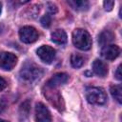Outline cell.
Here are the masks:
<instances>
[{
    "label": "cell",
    "instance_id": "cell-11",
    "mask_svg": "<svg viewBox=\"0 0 122 122\" xmlns=\"http://www.w3.org/2000/svg\"><path fill=\"white\" fill-rule=\"evenodd\" d=\"M51 41L58 45H63L67 42V34L63 30H55L51 32Z\"/></svg>",
    "mask_w": 122,
    "mask_h": 122
},
{
    "label": "cell",
    "instance_id": "cell-2",
    "mask_svg": "<svg viewBox=\"0 0 122 122\" xmlns=\"http://www.w3.org/2000/svg\"><path fill=\"white\" fill-rule=\"evenodd\" d=\"M72 43L77 49L81 51H88L92 47V37L87 30L83 29H76L72 32Z\"/></svg>",
    "mask_w": 122,
    "mask_h": 122
},
{
    "label": "cell",
    "instance_id": "cell-5",
    "mask_svg": "<svg viewBox=\"0 0 122 122\" xmlns=\"http://www.w3.org/2000/svg\"><path fill=\"white\" fill-rule=\"evenodd\" d=\"M17 63V57L11 53L3 51L0 52V68L5 71L12 70Z\"/></svg>",
    "mask_w": 122,
    "mask_h": 122
},
{
    "label": "cell",
    "instance_id": "cell-10",
    "mask_svg": "<svg viewBox=\"0 0 122 122\" xmlns=\"http://www.w3.org/2000/svg\"><path fill=\"white\" fill-rule=\"evenodd\" d=\"M92 70H93L94 73L97 74L100 77H104L108 73V67H107V65L103 61H101L99 59H95L93 61V63H92Z\"/></svg>",
    "mask_w": 122,
    "mask_h": 122
},
{
    "label": "cell",
    "instance_id": "cell-4",
    "mask_svg": "<svg viewBox=\"0 0 122 122\" xmlns=\"http://www.w3.org/2000/svg\"><path fill=\"white\" fill-rule=\"evenodd\" d=\"M19 37L24 43H33L38 39V32L33 27L25 26L19 30Z\"/></svg>",
    "mask_w": 122,
    "mask_h": 122
},
{
    "label": "cell",
    "instance_id": "cell-19",
    "mask_svg": "<svg viewBox=\"0 0 122 122\" xmlns=\"http://www.w3.org/2000/svg\"><path fill=\"white\" fill-rule=\"evenodd\" d=\"M47 6H48V10L51 13H55L57 11V8H56V6L53 3H48Z\"/></svg>",
    "mask_w": 122,
    "mask_h": 122
},
{
    "label": "cell",
    "instance_id": "cell-16",
    "mask_svg": "<svg viewBox=\"0 0 122 122\" xmlns=\"http://www.w3.org/2000/svg\"><path fill=\"white\" fill-rule=\"evenodd\" d=\"M40 23H41V25H42L43 27H45V28L50 27V26H51V16H50L49 14L44 15V16L41 18Z\"/></svg>",
    "mask_w": 122,
    "mask_h": 122
},
{
    "label": "cell",
    "instance_id": "cell-22",
    "mask_svg": "<svg viewBox=\"0 0 122 122\" xmlns=\"http://www.w3.org/2000/svg\"><path fill=\"white\" fill-rule=\"evenodd\" d=\"M4 109H5V104H4L2 101H0V112H1Z\"/></svg>",
    "mask_w": 122,
    "mask_h": 122
},
{
    "label": "cell",
    "instance_id": "cell-9",
    "mask_svg": "<svg viewBox=\"0 0 122 122\" xmlns=\"http://www.w3.org/2000/svg\"><path fill=\"white\" fill-rule=\"evenodd\" d=\"M68 80H69V75L67 73L58 72V73L54 74L51 79H49V81L47 82V86L49 88H56L60 85L67 83Z\"/></svg>",
    "mask_w": 122,
    "mask_h": 122
},
{
    "label": "cell",
    "instance_id": "cell-24",
    "mask_svg": "<svg viewBox=\"0 0 122 122\" xmlns=\"http://www.w3.org/2000/svg\"><path fill=\"white\" fill-rule=\"evenodd\" d=\"M1 10H2V4L0 3V13H1Z\"/></svg>",
    "mask_w": 122,
    "mask_h": 122
},
{
    "label": "cell",
    "instance_id": "cell-21",
    "mask_svg": "<svg viewBox=\"0 0 122 122\" xmlns=\"http://www.w3.org/2000/svg\"><path fill=\"white\" fill-rule=\"evenodd\" d=\"M6 86H7V82H6V80H5L3 77L0 76V92H1L2 90H4V89L6 88Z\"/></svg>",
    "mask_w": 122,
    "mask_h": 122
},
{
    "label": "cell",
    "instance_id": "cell-13",
    "mask_svg": "<svg viewBox=\"0 0 122 122\" xmlns=\"http://www.w3.org/2000/svg\"><path fill=\"white\" fill-rule=\"evenodd\" d=\"M68 4L76 10H86L89 8V2L84 0H71L68 1Z\"/></svg>",
    "mask_w": 122,
    "mask_h": 122
},
{
    "label": "cell",
    "instance_id": "cell-8",
    "mask_svg": "<svg viewBox=\"0 0 122 122\" xmlns=\"http://www.w3.org/2000/svg\"><path fill=\"white\" fill-rule=\"evenodd\" d=\"M120 53V49L116 45H106L101 50V55L107 60H114Z\"/></svg>",
    "mask_w": 122,
    "mask_h": 122
},
{
    "label": "cell",
    "instance_id": "cell-14",
    "mask_svg": "<svg viewBox=\"0 0 122 122\" xmlns=\"http://www.w3.org/2000/svg\"><path fill=\"white\" fill-rule=\"evenodd\" d=\"M110 92H111V94L112 95V97L118 103L122 102V87H121V85L112 86L110 89Z\"/></svg>",
    "mask_w": 122,
    "mask_h": 122
},
{
    "label": "cell",
    "instance_id": "cell-3",
    "mask_svg": "<svg viewBox=\"0 0 122 122\" xmlns=\"http://www.w3.org/2000/svg\"><path fill=\"white\" fill-rule=\"evenodd\" d=\"M87 101L93 105H104L107 102V94L102 88L89 87L86 89Z\"/></svg>",
    "mask_w": 122,
    "mask_h": 122
},
{
    "label": "cell",
    "instance_id": "cell-7",
    "mask_svg": "<svg viewBox=\"0 0 122 122\" xmlns=\"http://www.w3.org/2000/svg\"><path fill=\"white\" fill-rule=\"evenodd\" d=\"M36 53L43 62L48 64L51 63V61L55 57V50L51 46H47V45H43L40 48H38Z\"/></svg>",
    "mask_w": 122,
    "mask_h": 122
},
{
    "label": "cell",
    "instance_id": "cell-23",
    "mask_svg": "<svg viewBox=\"0 0 122 122\" xmlns=\"http://www.w3.org/2000/svg\"><path fill=\"white\" fill-rule=\"evenodd\" d=\"M0 122H9V121H6V120H3V119L0 118Z\"/></svg>",
    "mask_w": 122,
    "mask_h": 122
},
{
    "label": "cell",
    "instance_id": "cell-18",
    "mask_svg": "<svg viewBox=\"0 0 122 122\" xmlns=\"http://www.w3.org/2000/svg\"><path fill=\"white\" fill-rule=\"evenodd\" d=\"M113 5H114V1H112V0H110V1L107 0V1L104 2V8L108 11L112 10V9L113 8Z\"/></svg>",
    "mask_w": 122,
    "mask_h": 122
},
{
    "label": "cell",
    "instance_id": "cell-12",
    "mask_svg": "<svg viewBox=\"0 0 122 122\" xmlns=\"http://www.w3.org/2000/svg\"><path fill=\"white\" fill-rule=\"evenodd\" d=\"M114 38V35L112 31L110 30H103L99 36H98V42L100 45L102 46H106V45H109L110 42H112Z\"/></svg>",
    "mask_w": 122,
    "mask_h": 122
},
{
    "label": "cell",
    "instance_id": "cell-15",
    "mask_svg": "<svg viewBox=\"0 0 122 122\" xmlns=\"http://www.w3.org/2000/svg\"><path fill=\"white\" fill-rule=\"evenodd\" d=\"M84 57L78 53H73L71 56V64L73 68H80L84 65Z\"/></svg>",
    "mask_w": 122,
    "mask_h": 122
},
{
    "label": "cell",
    "instance_id": "cell-1",
    "mask_svg": "<svg viewBox=\"0 0 122 122\" xmlns=\"http://www.w3.org/2000/svg\"><path fill=\"white\" fill-rule=\"evenodd\" d=\"M43 75V71L34 63L28 61L26 62L20 71V76L22 79L28 82H34L41 78Z\"/></svg>",
    "mask_w": 122,
    "mask_h": 122
},
{
    "label": "cell",
    "instance_id": "cell-17",
    "mask_svg": "<svg viewBox=\"0 0 122 122\" xmlns=\"http://www.w3.org/2000/svg\"><path fill=\"white\" fill-rule=\"evenodd\" d=\"M20 111H21V112L25 113V115H26V116L28 115L29 111H30V105H29V101H26V102H24V103L21 105Z\"/></svg>",
    "mask_w": 122,
    "mask_h": 122
},
{
    "label": "cell",
    "instance_id": "cell-20",
    "mask_svg": "<svg viewBox=\"0 0 122 122\" xmlns=\"http://www.w3.org/2000/svg\"><path fill=\"white\" fill-rule=\"evenodd\" d=\"M115 77H116L118 80H121V79H122V74H121V65H119L118 68L116 69V71H115Z\"/></svg>",
    "mask_w": 122,
    "mask_h": 122
},
{
    "label": "cell",
    "instance_id": "cell-6",
    "mask_svg": "<svg viewBox=\"0 0 122 122\" xmlns=\"http://www.w3.org/2000/svg\"><path fill=\"white\" fill-rule=\"evenodd\" d=\"M35 120L36 122H51V115L49 109L41 102L35 105Z\"/></svg>",
    "mask_w": 122,
    "mask_h": 122
}]
</instances>
